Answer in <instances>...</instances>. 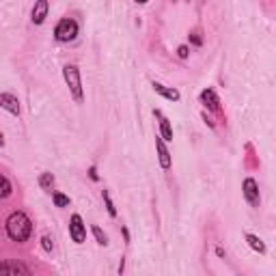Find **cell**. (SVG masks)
I'll return each mask as SVG.
<instances>
[{"label":"cell","instance_id":"obj_5","mask_svg":"<svg viewBox=\"0 0 276 276\" xmlns=\"http://www.w3.org/2000/svg\"><path fill=\"white\" fill-rule=\"evenodd\" d=\"M244 197H246V201L250 203L252 207H259V203H261V197H259V186H257V181H254L252 177L248 179H244Z\"/></svg>","mask_w":276,"mask_h":276},{"label":"cell","instance_id":"obj_18","mask_svg":"<svg viewBox=\"0 0 276 276\" xmlns=\"http://www.w3.org/2000/svg\"><path fill=\"white\" fill-rule=\"evenodd\" d=\"M93 235H95V240H97V244H99V246H106V244H108V238H106V233L101 231L99 227H93Z\"/></svg>","mask_w":276,"mask_h":276},{"label":"cell","instance_id":"obj_13","mask_svg":"<svg viewBox=\"0 0 276 276\" xmlns=\"http://www.w3.org/2000/svg\"><path fill=\"white\" fill-rule=\"evenodd\" d=\"M246 242H248V246L252 248V250H257V252H265V244L257 238V235H252V233H246Z\"/></svg>","mask_w":276,"mask_h":276},{"label":"cell","instance_id":"obj_14","mask_svg":"<svg viewBox=\"0 0 276 276\" xmlns=\"http://www.w3.org/2000/svg\"><path fill=\"white\" fill-rule=\"evenodd\" d=\"M39 186H41L44 190H52V186H54V175L52 173H41V177H39Z\"/></svg>","mask_w":276,"mask_h":276},{"label":"cell","instance_id":"obj_20","mask_svg":"<svg viewBox=\"0 0 276 276\" xmlns=\"http://www.w3.org/2000/svg\"><path fill=\"white\" fill-rule=\"evenodd\" d=\"M188 54H190L188 46H179V48H177V56H179V58H188Z\"/></svg>","mask_w":276,"mask_h":276},{"label":"cell","instance_id":"obj_2","mask_svg":"<svg viewBox=\"0 0 276 276\" xmlns=\"http://www.w3.org/2000/svg\"><path fill=\"white\" fill-rule=\"evenodd\" d=\"M63 78L69 87V93L78 104L82 101V78H80V69L76 65H65L63 67Z\"/></svg>","mask_w":276,"mask_h":276},{"label":"cell","instance_id":"obj_3","mask_svg":"<svg viewBox=\"0 0 276 276\" xmlns=\"http://www.w3.org/2000/svg\"><path fill=\"white\" fill-rule=\"evenodd\" d=\"M76 35H78V24L74 22V19H69V17L60 19V22L56 24V28H54V37H56V41H60V44L74 41Z\"/></svg>","mask_w":276,"mask_h":276},{"label":"cell","instance_id":"obj_22","mask_svg":"<svg viewBox=\"0 0 276 276\" xmlns=\"http://www.w3.org/2000/svg\"><path fill=\"white\" fill-rule=\"evenodd\" d=\"M89 177L93 179V181H97V179H99V175H97V168H95V166H91V168H89Z\"/></svg>","mask_w":276,"mask_h":276},{"label":"cell","instance_id":"obj_23","mask_svg":"<svg viewBox=\"0 0 276 276\" xmlns=\"http://www.w3.org/2000/svg\"><path fill=\"white\" fill-rule=\"evenodd\" d=\"M123 238H125V242H130V231L123 227Z\"/></svg>","mask_w":276,"mask_h":276},{"label":"cell","instance_id":"obj_16","mask_svg":"<svg viewBox=\"0 0 276 276\" xmlns=\"http://www.w3.org/2000/svg\"><path fill=\"white\" fill-rule=\"evenodd\" d=\"M104 203H106V209H108V214H110V218H115L117 216V207H115V203H112V199H110V194H108V190H104Z\"/></svg>","mask_w":276,"mask_h":276},{"label":"cell","instance_id":"obj_26","mask_svg":"<svg viewBox=\"0 0 276 276\" xmlns=\"http://www.w3.org/2000/svg\"><path fill=\"white\" fill-rule=\"evenodd\" d=\"M134 3H138V5H145V3H147V0H134Z\"/></svg>","mask_w":276,"mask_h":276},{"label":"cell","instance_id":"obj_15","mask_svg":"<svg viewBox=\"0 0 276 276\" xmlns=\"http://www.w3.org/2000/svg\"><path fill=\"white\" fill-rule=\"evenodd\" d=\"M11 190H13V188H11V181L0 175V199H7L9 194H11Z\"/></svg>","mask_w":276,"mask_h":276},{"label":"cell","instance_id":"obj_25","mask_svg":"<svg viewBox=\"0 0 276 276\" xmlns=\"http://www.w3.org/2000/svg\"><path fill=\"white\" fill-rule=\"evenodd\" d=\"M5 145V138H3V134H0V147H3Z\"/></svg>","mask_w":276,"mask_h":276},{"label":"cell","instance_id":"obj_12","mask_svg":"<svg viewBox=\"0 0 276 276\" xmlns=\"http://www.w3.org/2000/svg\"><path fill=\"white\" fill-rule=\"evenodd\" d=\"M153 87V91H156L158 95H162V97H166V99H171V101H179V91L177 89H168V87H164V84H160V82H153L151 84Z\"/></svg>","mask_w":276,"mask_h":276},{"label":"cell","instance_id":"obj_17","mask_svg":"<svg viewBox=\"0 0 276 276\" xmlns=\"http://www.w3.org/2000/svg\"><path fill=\"white\" fill-rule=\"evenodd\" d=\"M52 199H54V205L56 207H67L69 205V199L65 197V194H60V192H54Z\"/></svg>","mask_w":276,"mask_h":276},{"label":"cell","instance_id":"obj_21","mask_svg":"<svg viewBox=\"0 0 276 276\" xmlns=\"http://www.w3.org/2000/svg\"><path fill=\"white\" fill-rule=\"evenodd\" d=\"M190 41H192L194 46H201V44H203L201 37H199V33H192V35H190Z\"/></svg>","mask_w":276,"mask_h":276},{"label":"cell","instance_id":"obj_7","mask_svg":"<svg viewBox=\"0 0 276 276\" xmlns=\"http://www.w3.org/2000/svg\"><path fill=\"white\" fill-rule=\"evenodd\" d=\"M0 108H5L7 112H11V115H19V101L13 93H0Z\"/></svg>","mask_w":276,"mask_h":276},{"label":"cell","instance_id":"obj_11","mask_svg":"<svg viewBox=\"0 0 276 276\" xmlns=\"http://www.w3.org/2000/svg\"><path fill=\"white\" fill-rule=\"evenodd\" d=\"M153 115L160 119V136H162V140H173V128L168 123V119L162 115L160 110H153Z\"/></svg>","mask_w":276,"mask_h":276},{"label":"cell","instance_id":"obj_4","mask_svg":"<svg viewBox=\"0 0 276 276\" xmlns=\"http://www.w3.org/2000/svg\"><path fill=\"white\" fill-rule=\"evenodd\" d=\"M69 235H71V240H74L76 244H84L87 242V224L82 222V218H80V214H74V216H71Z\"/></svg>","mask_w":276,"mask_h":276},{"label":"cell","instance_id":"obj_8","mask_svg":"<svg viewBox=\"0 0 276 276\" xmlns=\"http://www.w3.org/2000/svg\"><path fill=\"white\" fill-rule=\"evenodd\" d=\"M201 101H203V106L214 110V112L220 110V99H218V95H216V91H214V89H205V91H203V93H201Z\"/></svg>","mask_w":276,"mask_h":276},{"label":"cell","instance_id":"obj_10","mask_svg":"<svg viewBox=\"0 0 276 276\" xmlns=\"http://www.w3.org/2000/svg\"><path fill=\"white\" fill-rule=\"evenodd\" d=\"M156 149H158V160H160V166L162 168H171V153L164 145V140H162V136L156 138Z\"/></svg>","mask_w":276,"mask_h":276},{"label":"cell","instance_id":"obj_6","mask_svg":"<svg viewBox=\"0 0 276 276\" xmlns=\"http://www.w3.org/2000/svg\"><path fill=\"white\" fill-rule=\"evenodd\" d=\"M5 274H24V276H28L30 270L19 261H3L0 263V276H5Z\"/></svg>","mask_w":276,"mask_h":276},{"label":"cell","instance_id":"obj_1","mask_svg":"<svg viewBox=\"0 0 276 276\" xmlns=\"http://www.w3.org/2000/svg\"><path fill=\"white\" fill-rule=\"evenodd\" d=\"M5 227H7V235L13 242H26L30 238V233H33V222H30V218L24 211H13L7 218Z\"/></svg>","mask_w":276,"mask_h":276},{"label":"cell","instance_id":"obj_9","mask_svg":"<svg viewBox=\"0 0 276 276\" xmlns=\"http://www.w3.org/2000/svg\"><path fill=\"white\" fill-rule=\"evenodd\" d=\"M48 0H37L35 7H33V24H44L46 17H48Z\"/></svg>","mask_w":276,"mask_h":276},{"label":"cell","instance_id":"obj_24","mask_svg":"<svg viewBox=\"0 0 276 276\" xmlns=\"http://www.w3.org/2000/svg\"><path fill=\"white\" fill-rule=\"evenodd\" d=\"M216 254H218V257H224V250L218 246V248H216Z\"/></svg>","mask_w":276,"mask_h":276},{"label":"cell","instance_id":"obj_19","mask_svg":"<svg viewBox=\"0 0 276 276\" xmlns=\"http://www.w3.org/2000/svg\"><path fill=\"white\" fill-rule=\"evenodd\" d=\"M41 246H44L46 252H52L54 244H52V238H50V235H44V238H41Z\"/></svg>","mask_w":276,"mask_h":276}]
</instances>
